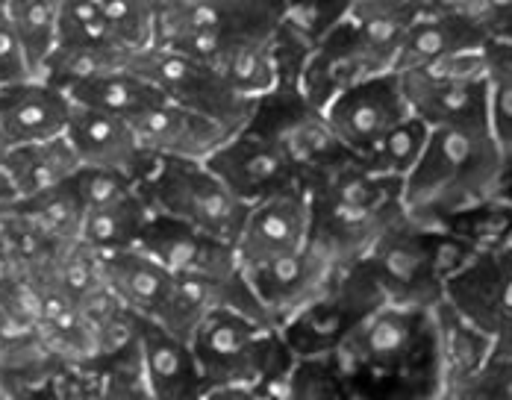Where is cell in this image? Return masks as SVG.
<instances>
[{
  "mask_svg": "<svg viewBox=\"0 0 512 400\" xmlns=\"http://www.w3.org/2000/svg\"><path fill=\"white\" fill-rule=\"evenodd\" d=\"M354 400H436L442 392L433 315L386 303L333 353Z\"/></svg>",
  "mask_w": 512,
  "mask_h": 400,
  "instance_id": "6da1fadb",
  "label": "cell"
},
{
  "mask_svg": "<svg viewBox=\"0 0 512 400\" xmlns=\"http://www.w3.org/2000/svg\"><path fill=\"white\" fill-rule=\"evenodd\" d=\"M510 162L489 124L436 127L401 200L412 221L442 227L465 212L510 195Z\"/></svg>",
  "mask_w": 512,
  "mask_h": 400,
  "instance_id": "7a4b0ae2",
  "label": "cell"
},
{
  "mask_svg": "<svg viewBox=\"0 0 512 400\" xmlns=\"http://www.w3.org/2000/svg\"><path fill=\"white\" fill-rule=\"evenodd\" d=\"M401 180L377 177L362 162H351L309 189L312 230L309 245L339 268L357 265L404 215Z\"/></svg>",
  "mask_w": 512,
  "mask_h": 400,
  "instance_id": "3957f363",
  "label": "cell"
},
{
  "mask_svg": "<svg viewBox=\"0 0 512 400\" xmlns=\"http://www.w3.org/2000/svg\"><path fill=\"white\" fill-rule=\"evenodd\" d=\"M189 345L206 389H256L271 395L295 365V353L271 318L233 306L206 312Z\"/></svg>",
  "mask_w": 512,
  "mask_h": 400,
  "instance_id": "277c9868",
  "label": "cell"
},
{
  "mask_svg": "<svg viewBox=\"0 0 512 400\" xmlns=\"http://www.w3.org/2000/svg\"><path fill=\"white\" fill-rule=\"evenodd\" d=\"M471 253L474 248L454 230L404 215L359 265L374 277L386 303L433 309Z\"/></svg>",
  "mask_w": 512,
  "mask_h": 400,
  "instance_id": "5b68a950",
  "label": "cell"
},
{
  "mask_svg": "<svg viewBox=\"0 0 512 400\" xmlns=\"http://www.w3.org/2000/svg\"><path fill=\"white\" fill-rule=\"evenodd\" d=\"M412 18L345 12L318 36L301 71V95L324 109L339 92L395 71V59Z\"/></svg>",
  "mask_w": 512,
  "mask_h": 400,
  "instance_id": "8992f818",
  "label": "cell"
},
{
  "mask_svg": "<svg viewBox=\"0 0 512 400\" xmlns=\"http://www.w3.org/2000/svg\"><path fill=\"white\" fill-rule=\"evenodd\" d=\"M245 127L283 150L307 192L357 162V156L333 133L324 109L309 103L298 86H277L271 95L256 100L254 115Z\"/></svg>",
  "mask_w": 512,
  "mask_h": 400,
  "instance_id": "52a82bcc",
  "label": "cell"
},
{
  "mask_svg": "<svg viewBox=\"0 0 512 400\" xmlns=\"http://www.w3.org/2000/svg\"><path fill=\"white\" fill-rule=\"evenodd\" d=\"M139 189L154 206V212L204 230L230 245H236L242 224L251 212V206L236 198L209 171L206 162L162 159Z\"/></svg>",
  "mask_w": 512,
  "mask_h": 400,
  "instance_id": "ba28073f",
  "label": "cell"
},
{
  "mask_svg": "<svg viewBox=\"0 0 512 400\" xmlns=\"http://www.w3.org/2000/svg\"><path fill=\"white\" fill-rule=\"evenodd\" d=\"M289 0H159L156 45L201 56L239 36H277Z\"/></svg>",
  "mask_w": 512,
  "mask_h": 400,
  "instance_id": "9c48e42d",
  "label": "cell"
},
{
  "mask_svg": "<svg viewBox=\"0 0 512 400\" xmlns=\"http://www.w3.org/2000/svg\"><path fill=\"white\" fill-rule=\"evenodd\" d=\"M380 306H386L380 286L357 262L342 268L333 286L304 306L295 318H289L280 333L295 356H333Z\"/></svg>",
  "mask_w": 512,
  "mask_h": 400,
  "instance_id": "30bf717a",
  "label": "cell"
},
{
  "mask_svg": "<svg viewBox=\"0 0 512 400\" xmlns=\"http://www.w3.org/2000/svg\"><path fill=\"white\" fill-rule=\"evenodd\" d=\"M130 68L156 86L165 100L204 112L212 121L224 124L230 133H239L254 115V100L236 95L209 65L189 53L151 45L133 53Z\"/></svg>",
  "mask_w": 512,
  "mask_h": 400,
  "instance_id": "8fae6325",
  "label": "cell"
},
{
  "mask_svg": "<svg viewBox=\"0 0 512 400\" xmlns=\"http://www.w3.org/2000/svg\"><path fill=\"white\" fill-rule=\"evenodd\" d=\"M133 53L118 42L95 0H65L59 36L45 65V80L68 89L77 80L127 68Z\"/></svg>",
  "mask_w": 512,
  "mask_h": 400,
  "instance_id": "7c38bea8",
  "label": "cell"
},
{
  "mask_svg": "<svg viewBox=\"0 0 512 400\" xmlns=\"http://www.w3.org/2000/svg\"><path fill=\"white\" fill-rule=\"evenodd\" d=\"M324 115L342 145L357 159H365L412 112L404 98L401 77L389 71L339 92L324 106Z\"/></svg>",
  "mask_w": 512,
  "mask_h": 400,
  "instance_id": "4fadbf2b",
  "label": "cell"
},
{
  "mask_svg": "<svg viewBox=\"0 0 512 400\" xmlns=\"http://www.w3.org/2000/svg\"><path fill=\"white\" fill-rule=\"evenodd\" d=\"M209 171L248 206L298 189V174L271 139L242 127L206 159ZM304 189V186H301Z\"/></svg>",
  "mask_w": 512,
  "mask_h": 400,
  "instance_id": "5bb4252c",
  "label": "cell"
},
{
  "mask_svg": "<svg viewBox=\"0 0 512 400\" xmlns=\"http://www.w3.org/2000/svg\"><path fill=\"white\" fill-rule=\"evenodd\" d=\"M309 230H312V203H309V192L301 186L254 203L233 245L242 271H254L268 262L304 250L309 245Z\"/></svg>",
  "mask_w": 512,
  "mask_h": 400,
  "instance_id": "9a60e30c",
  "label": "cell"
},
{
  "mask_svg": "<svg viewBox=\"0 0 512 400\" xmlns=\"http://www.w3.org/2000/svg\"><path fill=\"white\" fill-rule=\"evenodd\" d=\"M445 300L492 339L512 327V245L474 250L448 280Z\"/></svg>",
  "mask_w": 512,
  "mask_h": 400,
  "instance_id": "2e32d148",
  "label": "cell"
},
{
  "mask_svg": "<svg viewBox=\"0 0 512 400\" xmlns=\"http://www.w3.org/2000/svg\"><path fill=\"white\" fill-rule=\"evenodd\" d=\"M139 248L151 253L156 262L174 277L192 280H233L242 271L236 248L224 239H215L204 230H195L183 221L154 212Z\"/></svg>",
  "mask_w": 512,
  "mask_h": 400,
  "instance_id": "e0dca14e",
  "label": "cell"
},
{
  "mask_svg": "<svg viewBox=\"0 0 512 400\" xmlns=\"http://www.w3.org/2000/svg\"><path fill=\"white\" fill-rule=\"evenodd\" d=\"M339 271L342 268L333 259H327L321 250L307 245L286 259H277V262H268L262 268L245 271V277H248V286L254 289L262 312L277 327H283L304 306H309L315 298H321L333 286Z\"/></svg>",
  "mask_w": 512,
  "mask_h": 400,
  "instance_id": "ac0fdd59",
  "label": "cell"
},
{
  "mask_svg": "<svg viewBox=\"0 0 512 400\" xmlns=\"http://www.w3.org/2000/svg\"><path fill=\"white\" fill-rule=\"evenodd\" d=\"M65 139L71 142V148L80 156L83 165L124 174L127 180H133L139 186L154 174V168L159 165L154 156L142 148L130 121L106 115L98 109H89V106L74 103Z\"/></svg>",
  "mask_w": 512,
  "mask_h": 400,
  "instance_id": "d6986e66",
  "label": "cell"
},
{
  "mask_svg": "<svg viewBox=\"0 0 512 400\" xmlns=\"http://www.w3.org/2000/svg\"><path fill=\"white\" fill-rule=\"evenodd\" d=\"M130 124H133L142 148L148 150L156 162H162V159L206 162L233 136L224 124L212 121L204 112H195V109L171 103V100L156 103Z\"/></svg>",
  "mask_w": 512,
  "mask_h": 400,
  "instance_id": "ffe728a7",
  "label": "cell"
},
{
  "mask_svg": "<svg viewBox=\"0 0 512 400\" xmlns=\"http://www.w3.org/2000/svg\"><path fill=\"white\" fill-rule=\"evenodd\" d=\"M71 109L74 100L68 92L45 77L0 86V130L12 148L65 136Z\"/></svg>",
  "mask_w": 512,
  "mask_h": 400,
  "instance_id": "44dd1931",
  "label": "cell"
},
{
  "mask_svg": "<svg viewBox=\"0 0 512 400\" xmlns=\"http://www.w3.org/2000/svg\"><path fill=\"white\" fill-rule=\"evenodd\" d=\"M398 77L404 86V98L410 103V112L430 130L489 124V80L462 83V80L436 77L421 68L401 71Z\"/></svg>",
  "mask_w": 512,
  "mask_h": 400,
  "instance_id": "7402d4cb",
  "label": "cell"
},
{
  "mask_svg": "<svg viewBox=\"0 0 512 400\" xmlns=\"http://www.w3.org/2000/svg\"><path fill=\"white\" fill-rule=\"evenodd\" d=\"M136 330L151 400H204L209 389L192 345L148 318H136Z\"/></svg>",
  "mask_w": 512,
  "mask_h": 400,
  "instance_id": "603a6c76",
  "label": "cell"
},
{
  "mask_svg": "<svg viewBox=\"0 0 512 400\" xmlns=\"http://www.w3.org/2000/svg\"><path fill=\"white\" fill-rule=\"evenodd\" d=\"M101 271L106 289L136 318L159 321L174 292V274H168L142 248L103 253Z\"/></svg>",
  "mask_w": 512,
  "mask_h": 400,
  "instance_id": "cb8c5ba5",
  "label": "cell"
},
{
  "mask_svg": "<svg viewBox=\"0 0 512 400\" xmlns=\"http://www.w3.org/2000/svg\"><path fill=\"white\" fill-rule=\"evenodd\" d=\"M236 95L245 100H259L280 86L277 68V36H239L206 48L201 56Z\"/></svg>",
  "mask_w": 512,
  "mask_h": 400,
  "instance_id": "d4e9b609",
  "label": "cell"
},
{
  "mask_svg": "<svg viewBox=\"0 0 512 400\" xmlns=\"http://www.w3.org/2000/svg\"><path fill=\"white\" fill-rule=\"evenodd\" d=\"M433 336H436V356L442 389L457 386L474 377L495 359V339L460 315L448 300L442 298L433 309Z\"/></svg>",
  "mask_w": 512,
  "mask_h": 400,
  "instance_id": "484cf974",
  "label": "cell"
},
{
  "mask_svg": "<svg viewBox=\"0 0 512 400\" xmlns=\"http://www.w3.org/2000/svg\"><path fill=\"white\" fill-rule=\"evenodd\" d=\"M486 42H489L486 36H480L477 30H471L457 18L424 9L412 18L407 33H404V42H401L398 59H395V71L398 74L415 71V68L433 65V62L462 53V50L483 48Z\"/></svg>",
  "mask_w": 512,
  "mask_h": 400,
  "instance_id": "4316f807",
  "label": "cell"
},
{
  "mask_svg": "<svg viewBox=\"0 0 512 400\" xmlns=\"http://www.w3.org/2000/svg\"><path fill=\"white\" fill-rule=\"evenodd\" d=\"M65 92L77 106H89V109L106 112V115L124 118V121H136L151 106L165 100L162 92L156 86H151L145 77H139L130 65L86 77V80H77Z\"/></svg>",
  "mask_w": 512,
  "mask_h": 400,
  "instance_id": "83f0119b",
  "label": "cell"
},
{
  "mask_svg": "<svg viewBox=\"0 0 512 400\" xmlns=\"http://www.w3.org/2000/svg\"><path fill=\"white\" fill-rule=\"evenodd\" d=\"M80 165V156L74 153L65 136L36 145H15L3 159V168L12 177L21 200L65 186Z\"/></svg>",
  "mask_w": 512,
  "mask_h": 400,
  "instance_id": "f1b7e54d",
  "label": "cell"
},
{
  "mask_svg": "<svg viewBox=\"0 0 512 400\" xmlns=\"http://www.w3.org/2000/svg\"><path fill=\"white\" fill-rule=\"evenodd\" d=\"M151 215H154V206L142 195V189H136L133 195H127L118 203L89 209L80 227V242L101 256L139 248Z\"/></svg>",
  "mask_w": 512,
  "mask_h": 400,
  "instance_id": "f546056e",
  "label": "cell"
},
{
  "mask_svg": "<svg viewBox=\"0 0 512 400\" xmlns=\"http://www.w3.org/2000/svg\"><path fill=\"white\" fill-rule=\"evenodd\" d=\"M15 212L39 230L53 248H68L80 242V227L86 218L83 203L71 192V186H59L51 192H42L36 198H24L15 203Z\"/></svg>",
  "mask_w": 512,
  "mask_h": 400,
  "instance_id": "4dcf8cb0",
  "label": "cell"
},
{
  "mask_svg": "<svg viewBox=\"0 0 512 400\" xmlns=\"http://www.w3.org/2000/svg\"><path fill=\"white\" fill-rule=\"evenodd\" d=\"M62 3L65 0H6L3 6L21 39V48L27 53L33 77L45 74V65L56 48Z\"/></svg>",
  "mask_w": 512,
  "mask_h": 400,
  "instance_id": "1f68e13d",
  "label": "cell"
},
{
  "mask_svg": "<svg viewBox=\"0 0 512 400\" xmlns=\"http://www.w3.org/2000/svg\"><path fill=\"white\" fill-rule=\"evenodd\" d=\"M274 400H354L348 380L333 356H295L283 383L271 392Z\"/></svg>",
  "mask_w": 512,
  "mask_h": 400,
  "instance_id": "d6a6232c",
  "label": "cell"
},
{
  "mask_svg": "<svg viewBox=\"0 0 512 400\" xmlns=\"http://www.w3.org/2000/svg\"><path fill=\"white\" fill-rule=\"evenodd\" d=\"M427 139H430V127L421 124L415 115H410L404 124H398L377 148L359 162L377 177H389V180L404 183L412 174V168L418 165L424 148H427Z\"/></svg>",
  "mask_w": 512,
  "mask_h": 400,
  "instance_id": "836d02e7",
  "label": "cell"
},
{
  "mask_svg": "<svg viewBox=\"0 0 512 400\" xmlns=\"http://www.w3.org/2000/svg\"><path fill=\"white\" fill-rule=\"evenodd\" d=\"M106 24L130 53L156 45L159 0H95Z\"/></svg>",
  "mask_w": 512,
  "mask_h": 400,
  "instance_id": "e575fe53",
  "label": "cell"
},
{
  "mask_svg": "<svg viewBox=\"0 0 512 400\" xmlns=\"http://www.w3.org/2000/svg\"><path fill=\"white\" fill-rule=\"evenodd\" d=\"M442 227L454 230L474 250L512 245V198L504 195V198L489 200Z\"/></svg>",
  "mask_w": 512,
  "mask_h": 400,
  "instance_id": "d590c367",
  "label": "cell"
},
{
  "mask_svg": "<svg viewBox=\"0 0 512 400\" xmlns=\"http://www.w3.org/2000/svg\"><path fill=\"white\" fill-rule=\"evenodd\" d=\"M71 192L83 203V209H101L109 203H118L127 195H133L139 189V183L127 180L124 174L106 171V168H92V165H80L74 171V177L68 180Z\"/></svg>",
  "mask_w": 512,
  "mask_h": 400,
  "instance_id": "8d00e7d4",
  "label": "cell"
},
{
  "mask_svg": "<svg viewBox=\"0 0 512 400\" xmlns=\"http://www.w3.org/2000/svg\"><path fill=\"white\" fill-rule=\"evenodd\" d=\"M436 400H512V362L492 359L474 377L442 389Z\"/></svg>",
  "mask_w": 512,
  "mask_h": 400,
  "instance_id": "74e56055",
  "label": "cell"
},
{
  "mask_svg": "<svg viewBox=\"0 0 512 400\" xmlns=\"http://www.w3.org/2000/svg\"><path fill=\"white\" fill-rule=\"evenodd\" d=\"M489 130L504 150L512 171V83L510 80H489Z\"/></svg>",
  "mask_w": 512,
  "mask_h": 400,
  "instance_id": "f35d334b",
  "label": "cell"
},
{
  "mask_svg": "<svg viewBox=\"0 0 512 400\" xmlns=\"http://www.w3.org/2000/svg\"><path fill=\"white\" fill-rule=\"evenodd\" d=\"M27 77H33L27 53L21 48V39H18L6 9H0V86L21 83Z\"/></svg>",
  "mask_w": 512,
  "mask_h": 400,
  "instance_id": "ab89813d",
  "label": "cell"
},
{
  "mask_svg": "<svg viewBox=\"0 0 512 400\" xmlns=\"http://www.w3.org/2000/svg\"><path fill=\"white\" fill-rule=\"evenodd\" d=\"M486 62L489 80H510L512 83V39H492L486 42Z\"/></svg>",
  "mask_w": 512,
  "mask_h": 400,
  "instance_id": "60d3db41",
  "label": "cell"
},
{
  "mask_svg": "<svg viewBox=\"0 0 512 400\" xmlns=\"http://www.w3.org/2000/svg\"><path fill=\"white\" fill-rule=\"evenodd\" d=\"M59 392H62V400H101L98 395H92V389L83 383V377L74 368H65L59 374Z\"/></svg>",
  "mask_w": 512,
  "mask_h": 400,
  "instance_id": "b9f144b4",
  "label": "cell"
},
{
  "mask_svg": "<svg viewBox=\"0 0 512 400\" xmlns=\"http://www.w3.org/2000/svg\"><path fill=\"white\" fill-rule=\"evenodd\" d=\"M204 400H274L268 392L256 389H209Z\"/></svg>",
  "mask_w": 512,
  "mask_h": 400,
  "instance_id": "7bdbcfd3",
  "label": "cell"
},
{
  "mask_svg": "<svg viewBox=\"0 0 512 400\" xmlns=\"http://www.w3.org/2000/svg\"><path fill=\"white\" fill-rule=\"evenodd\" d=\"M18 189H15V183H12V177L6 174V168L0 165V209L3 206H12V203H18Z\"/></svg>",
  "mask_w": 512,
  "mask_h": 400,
  "instance_id": "ee69618b",
  "label": "cell"
},
{
  "mask_svg": "<svg viewBox=\"0 0 512 400\" xmlns=\"http://www.w3.org/2000/svg\"><path fill=\"white\" fill-rule=\"evenodd\" d=\"M9 142H6V136H3V130H0V165H3V159H6V153H9Z\"/></svg>",
  "mask_w": 512,
  "mask_h": 400,
  "instance_id": "f6af8a7d",
  "label": "cell"
},
{
  "mask_svg": "<svg viewBox=\"0 0 512 400\" xmlns=\"http://www.w3.org/2000/svg\"><path fill=\"white\" fill-rule=\"evenodd\" d=\"M0 345H3V330H0Z\"/></svg>",
  "mask_w": 512,
  "mask_h": 400,
  "instance_id": "bcb514c9",
  "label": "cell"
},
{
  "mask_svg": "<svg viewBox=\"0 0 512 400\" xmlns=\"http://www.w3.org/2000/svg\"><path fill=\"white\" fill-rule=\"evenodd\" d=\"M3 6H6V0H0V9H3Z\"/></svg>",
  "mask_w": 512,
  "mask_h": 400,
  "instance_id": "7dc6e473",
  "label": "cell"
},
{
  "mask_svg": "<svg viewBox=\"0 0 512 400\" xmlns=\"http://www.w3.org/2000/svg\"><path fill=\"white\" fill-rule=\"evenodd\" d=\"M510 198H512V195H510Z\"/></svg>",
  "mask_w": 512,
  "mask_h": 400,
  "instance_id": "c3c4849f",
  "label": "cell"
}]
</instances>
